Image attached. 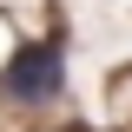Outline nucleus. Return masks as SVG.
<instances>
[{
  "label": "nucleus",
  "instance_id": "f257e3e1",
  "mask_svg": "<svg viewBox=\"0 0 132 132\" xmlns=\"http://www.w3.org/2000/svg\"><path fill=\"white\" fill-rule=\"evenodd\" d=\"M0 79H7V99H20V106H46V99L66 93V46H60V40L13 46V60L0 66Z\"/></svg>",
  "mask_w": 132,
  "mask_h": 132
}]
</instances>
